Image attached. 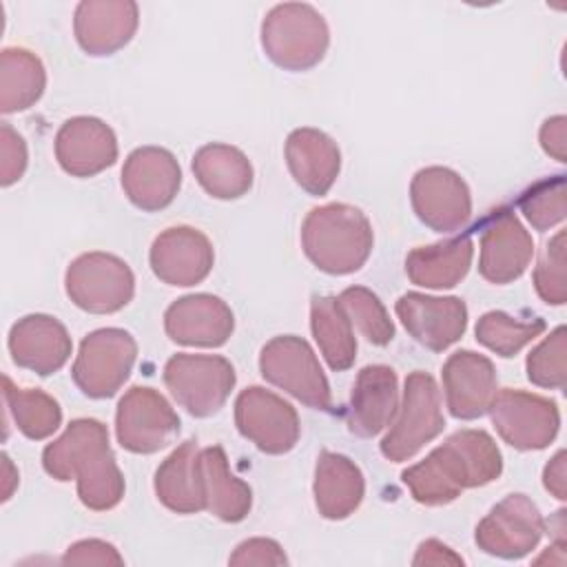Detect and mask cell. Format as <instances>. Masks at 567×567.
<instances>
[{
    "label": "cell",
    "mask_w": 567,
    "mask_h": 567,
    "mask_svg": "<svg viewBox=\"0 0 567 567\" xmlns=\"http://www.w3.org/2000/svg\"><path fill=\"white\" fill-rule=\"evenodd\" d=\"M545 330L543 319H516L507 312L492 310L476 321V341L498 357H514Z\"/></svg>",
    "instance_id": "cell-34"
},
{
    "label": "cell",
    "mask_w": 567,
    "mask_h": 567,
    "mask_svg": "<svg viewBox=\"0 0 567 567\" xmlns=\"http://www.w3.org/2000/svg\"><path fill=\"white\" fill-rule=\"evenodd\" d=\"M69 299L93 315L122 310L135 292V277L126 261L109 252H84L73 259L64 275Z\"/></svg>",
    "instance_id": "cell-9"
},
{
    "label": "cell",
    "mask_w": 567,
    "mask_h": 567,
    "mask_svg": "<svg viewBox=\"0 0 567 567\" xmlns=\"http://www.w3.org/2000/svg\"><path fill=\"white\" fill-rule=\"evenodd\" d=\"M27 168V144L7 122L0 126V184L11 186L24 175Z\"/></svg>",
    "instance_id": "cell-39"
},
{
    "label": "cell",
    "mask_w": 567,
    "mask_h": 567,
    "mask_svg": "<svg viewBox=\"0 0 567 567\" xmlns=\"http://www.w3.org/2000/svg\"><path fill=\"white\" fill-rule=\"evenodd\" d=\"M230 565H286L288 558L272 538H248L228 558Z\"/></svg>",
    "instance_id": "cell-40"
},
{
    "label": "cell",
    "mask_w": 567,
    "mask_h": 567,
    "mask_svg": "<svg viewBox=\"0 0 567 567\" xmlns=\"http://www.w3.org/2000/svg\"><path fill=\"white\" fill-rule=\"evenodd\" d=\"M312 337L334 372L348 370L357 359V339L352 323L337 297H315L310 303Z\"/></svg>",
    "instance_id": "cell-31"
},
{
    "label": "cell",
    "mask_w": 567,
    "mask_h": 567,
    "mask_svg": "<svg viewBox=\"0 0 567 567\" xmlns=\"http://www.w3.org/2000/svg\"><path fill=\"white\" fill-rule=\"evenodd\" d=\"M545 532L543 514L525 494H509L496 503L476 525L478 549L498 558H523L540 543Z\"/></svg>",
    "instance_id": "cell-12"
},
{
    "label": "cell",
    "mask_w": 567,
    "mask_h": 567,
    "mask_svg": "<svg viewBox=\"0 0 567 567\" xmlns=\"http://www.w3.org/2000/svg\"><path fill=\"white\" fill-rule=\"evenodd\" d=\"M315 503L323 518L343 520L363 501L365 481L354 461L337 452H321L315 467Z\"/></svg>",
    "instance_id": "cell-26"
},
{
    "label": "cell",
    "mask_w": 567,
    "mask_h": 567,
    "mask_svg": "<svg viewBox=\"0 0 567 567\" xmlns=\"http://www.w3.org/2000/svg\"><path fill=\"white\" fill-rule=\"evenodd\" d=\"M42 465L55 481H78V496L93 512L113 509L124 496V476L109 445V430L95 419H75L44 447Z\"/></svg>",
    "instance_id": "cell-2"
},
{
    "label": "cell",
    "mask_w": 567,
    "mask_h": 567,
    "mask_svg": "<svg viewBox=\"0 0 567 567\" xmlns=\"http://www.w3.org/2000/svg\"><path fill=\"white\" fill-rule=\"evenodd\" d=\"M487 412L501 439L516 450H543L556 439L560 427L558 405L523 390H498Z\"/></svg>",
    "instance_id": "cell-10"
},
{
    "label": "cell",
    "mask_w": 567,
    "mask_h": 567,
    "mask_svg": "<svg viewBox=\"0 0 567 567\" xmlns=\"http://www.w3.org/2000/svg\"><path fill=\"white\" fill-rule=\"evenodd\" d=\"M235 423L241 436L266 454H286L299 441L297 410L259 385L239 392L235 401Z\"/></svg>",
    "instance_id": "cell-13"
},
{
    "label": "cell",
    "mask_w": 567,
    "mask_h": 567,
    "mask_svg": "<svg viewBox=\"0 0 567 567\" xmlns=\"http://www.w3.org/2000/svg\"><path fill=\"white\" fill-rule=\"evenodd\" d=\"M235 328L233 310L215 295H186L164 312L166 334L182 346H224Z\"/></svg>",
    "instance_id": "cell-20"
},
{
    "label": "cell",
    "mask_w": 567,
    "mask_h": 567,
    "mask_svg": "<svg viewBox=\"0 0 567 567\" xmlns=\"http://www.w3.org/2000/svg\"><path fill=\"white\" fill-rule=\"evenodd\" d=\"M148 261L159 281L186 288L208 277L215 252L208 237L197 228L173 226L155 237Z\"/></svg>",
    "instance_id": "cell-17"
},
{
    "label": "cell",
    "mask_w": 567,
    "mask_h": 567,
    "mask_svg": "<svg viewBox=\"0 0 567 567\" xmlns=\"http://www.w3.org/2000/svg\"><path fill=\"white\" fill-rule=\"evenodd\" d=\"M412 565H463V558L456 556L447 545L436 538H427L419 545Z\"/></svg>",
    "instance_id": "cell-43"
},
{
    "label": "cell",
    "mask_w": 567,
    "mask_h": 567,
    "mask_svg": "<svg viewBox=\"0 0 567 567\" xmlns=\"http://www.w3.org/2000/svg\"><path fill=\"white\" fill-rule=\"evenodd\" d=\"M374 244L370 219L350 204L312 208L301 226L306 257L328 275L357 272Z\"/></svg>",
    "instance_id": "cell-3"
},
{
    "label": "cell",
    "mask_w": 567,
    "mask_h": 567,
    "mask_svg": "<svg viewBox=\"0 0 567 567\" xmlns=\"http://www.w3.org/2000/svg\"><path fill=\"white\" fill-rule=\"evenodd\" d=\"M540 146L556 162H567V117L554 115L540 126Z\"/></svg>",
    "instance_id": "cell-42"
},
{
    "label": "cell",
    "mask_w": 567,
    "mask_h": 567,
    "mask_svg": "<svg viewBox=\"0 0 567 567\" xmlns=\"http://www.w3.org/2000/svg\"><path fill=\"white\" fill-rule=\"evenodd\" d=\"M182 184L175 155L159 146L135 148L122 166V188L133 206L146 213L166 208Z\"/></svg>",
    "instance_id": "cell-18"
},
{
    "label": "cell",
    "mask_w": 567,
    "mask_h": 567,
    "mask_svg": "<svg viewBox=\"0 0 567 567\" xmlns=\"http://www.w3.org/2000/svg\"><path fill=\"white\" fill-rule=\"evenodd\" d=\"M503 472V456L483 430H458L434 447L421 463L403 470L401 478L421 505H447L463 489L483 487Z\"/></svg>",
    "instance_id": "cell-1"
},
{
    "label": "cell",
    "mask_w": 567,
    "mask_h": 567,
    "mask_svg": "<svg viewBox=\"0 0 567 567\" xmlns=\"http://www.w3.org/2000/svg\"><path fill=\"white\" fill-rule=\"evenodd\" d=\"M117 443L133 454H153L175 441L179 416L153 388L133 385L117 403Z\"/></svg>",
    "instance_id": "cell-11"
},
{
    "label": "cell",
    "mask_w": 567,
    "mask_h": 567,
    "mask_svg": "<svg viewBox=\"0 0 567 567\" xmlns=\"http://www.w3.org/2000/svg\"><path fill=\"white\" fill-rule=\"evenodd\" d=\"M135 357L137 343L126 330L100 328L82 339L71 377L86 396L109 399L128 379Z\"/></svg>",
    "instance_id": "cell-8"
},
{
    "label": "cell",
    "mask_w": 567,
    "mask_h": 567,
    "mask_svg": "<svg viewBox=\"0 0 567 567\" xmlns=\"http://www.w3.org/2000/svg\"><path fill=\"white\" fill-rule=\"evenodd\" d=\"M445 427L441 412V392L432 374L414 370L405 379L403 401L381 439V454L388 461L401 463L412 458L423 445L436 439Z\"/></svg>",
    "instance_id": "cell-5"
},
{
    "label": "cell",
    "mask_w": 567,
    "mask_h": 567,
    "mask_svg": "<svg viewBox=\"0 0 567 567\" xmlns=\"http://www.w3.org/2000/svg\"><path fill=\"white\" fill-rule=\"evenodd\" d=\"M199 467L206 509L224 523L244 520L252 505V492L230 472L226 452L219 445L199 450Z\"/></svg>",
    "instance_id": "cell-29"
},
{
    "label": "cell",
    "mask_w": 567,
    "mask_h": 567,
    "mask_svg": "<svg viewBox=\"0 0 567 567\" xmlns=\"http://www.w3.org/2000/svg\"><path fill=\"white\" fill-rule=\"evenodd\" d=\"M337 299L343 306L350 323L357 326V330L370 343L388 346L394 339V323L372 290L363 286H350Z\"/></svg>",
    "instance_id": "cell-35"
},
{
    "label": "cell",
    "mask_w": 567,
    "mask_h": 567,
    "mask_svg": "<svg viewBox=\"0 0 567 567\" xmlns=\"http://www.w3.org/2000/svg\"><path fill=\"white\" fill-rule=\"evenodd\" d=\"M534 288L545 303L563 306L567 301L565 279V230H558L543 248L534 268Z\"/></svg>",
    "instance_id": "cell-38"
},
{
    "label": "cell",
    "mask_w": 567,
    "mask_h": 567,
    "mask_svg": "<svg viewBox=\"0 0 567 567\" xmlns=\"http://www.w3.org/2000/svg\"><path fill=\"white\" fill-rule=\"evenodd\" d=\"M55 159L73 177H93L117 159L113 128L91 115L66 120L55 135Z\"/></svg>",
    "instance_id": "cell-19"
},
{
    "label": "cell",
    "mask_w": 567,
    "mask_h": 567,
    "mask_svg": "<svg viewBox=\"0 0 567 567\" xmlns=\"http://www.w3.org/2000/svg\"><path fill=\"white\" fill-rule=\"evenodd\" d=\"M137 4L131 0H84L75 7V40L89 55H111L135 35Z\"/></svg>",
    "instance_id": "cell-22"
},
{
    "label": "cell",
    "mask_w": 567,
    "mask_h": 567,
    "mask_svg": "<svg viewBox=\"0 0 567 567\" xmlns=\"http://www.w3.org/2000/svg\"><path fill=\"white\" fill-rule=\"evenodd\" d=\"M443 390L452 416L463 421L478 419L496 394V368L485 354L458 350L443 363Z\"/></svg>",
    "instance_id": "cell-21"
},
{
    "label": "cell",
    "mask_w": 567,
    "mask_h": 567,
    "mask_svg": "<svg viewBox=\"0 0 567 567\" xmlns=\"http://www.w3.org/2000/svg\"><path fill=\"white\" fill-rule=\"evenodd\" d=\"M261 377L315 410H330L332 396L321 363L308 341L295 334L270 339L259 354Z\"/></svg>",
    "instance_id": "cell-7"
},
{
    "label": "cell",
    "mask_w": 567,
    "mask_h": 567,
    "mask_svg": "<svg viewBox=\"0 0 567 567\" xmlns=\"http://www.w3.org/2000/svg\"><path fill=\"white\" fill-rule=\"evenodd\" d=\"M330 42L323 16L303 2L272 7L261 22L266 55L286 71H308L319 64Z\"/></svg>",
    "instance_id": "cell-4"
},
{
    "label": "cell",
    "mask_w": 567,
    "mask_h": 567,
    "mask_svg": "<svg viewBox=\"0 0 567 567\" xmlns=\"http://www.w3.org/2000/svg\"><path fill=\"white\" fill-rule=\"evenodd\" d=\"M543 483H545V489L556 496L558 501H565L567 498V478H565V450L556 452L554 458L545 465V472H543Z\"/></svg>",
    "instance_id": "cell-44"
},
{
    "label": "cell",
    "mask_w": 567,
    "mask_h": 567,
    "mask_svg": "<svg viewBox=\"0 0 567 567\" xmlns=\"http://www.w3.org/2000/svg\"><path fill=\"white\" fill-rule=\"evenodd\" d=\"M399 410V381L390 365H365L352 385L348 427L361 439H372L385 430Z\"/></svg>",
    "instance_id": "cell-24"
},
{
    "label": "cell",
    "mask_w": 567,
    "mask_h": 567,
    "mask_svg": "<svg viewBox=\"0 0 567 567\" xmlns=\"http://www.w3.org/2000/svg\"><path fill=\"white\" fill-rule=\"evenodd\" d=\"M394 310L410 337L432 352L456 343L467 328V306L458 297L405 292L396 299Z\"/></svg>",
    "instance_id": "cell-16"
},
{
    "label": "cell",
    "mask_w": 567,
    "mask_h": 567,
    "mask_svg": "<svg viewBox=\"0 0 567 567\" xmlns=\"http://www.w3.org/2000/svg\"><path fill=\"white\" fill-rule=\"evenodd\" d=\"M62 563L64 565H122L124 558L111 543L97 540V538H86V540L73 543L64 551Z\"/></svg>",
    "instance_id": "cell-41"
},
{
    "label": "cell",
    "mask_w": 567,
    "mask_h": 567,
    "mask_svg": "<svg viewBox=\"0 0 567 567\" xmlns=\"http://www.w3.org/2000/svg\"><path fill=\"white\" fill-rule=\"evenodd\" d=\"M410 199L421 224L436 233L461 230L472 217V195L465 179L445 166L416 171Z\"/></svg>",
    "instance_id": "cell-14"
},
{
    "label": "cell",
    "mask_w": 567,
    "mask_h": 567,
    "mask_svg": "<svg viewBox=\"0 0 567 567\" xmlns=\"http://www.w3.org/2000/svg\"><path fill=\"white\" fill-rule=\"evenodd\" d=\"M534 255V241L518 217L498 206L481 221L478 272L489 284H509L518 279Z\"/></svg>",
    "instance_id": "cell-15"
},
{
    "label": "cell",
    "mask_w": 567,
    "mask_h": 567,
    "mask_svg": "<svg viewBox=\"0 0 567 567\" xmlns=\"http://www.w3.org/2000/svg\"><path fill=\"white\" fill-rule=\"evenodd\" d=\"M155 494L164 507L177 514L206 509L199 447L195 441H184L162 461L155 472Z\"/></svg>",
    "instance_id": "cell-27"
},
{
    "label": "cell",
    "mask_w": 567,
    "mask_h": 567,
    "mask_svg": "<svg viewBox=\"0 0 567 567\" xmlns=\"http://www.w3.org/2000/svg\"><path fill=\"white\" fill-rule=\"evenodd\" d=\"M518 208L536 230H549L567 215L565 175L536 182L518 197Z\"/></svg>",
    "instance_id": "cell-36"
},
{
    "label": "cell",
    "mask_w": 567,
    "mask_h": 567,
    "mask_svg": "<svg viewBox=\"0 0 567 567\" xmlns=\"http://www.w3.org/2000/svg\"><path fill=\"white\" fill-rule=\"evenodd\" d=\"M4 388H2V396H4V405L11 412L18 430L31 439V441H42L47 436H51L60 423H62V410L58 405V401L42 392V390H33V388H18L11 383L9 377L2 379Z\"/></svg>",
    "instance_id": "cell-33"
},
{
    "label": "cell",
    "mask_w": 567,
    "mask_h": 567,
    "mask_svg": "<svg viewBox=\"0 0 567 567\" xmlns=\"http://www.w3.org/2000/svg\"><path fill=\"white\" fill-rule=\"evenodd\" d=\"M567 330L558 326L527 354V379L538 388L563 390L567 381Z\"/></svg>",
    "instance_id": "cell-37"
},
{
    "label": "cell",
    "mask_w": 567,
    "mask_h": 567,
    "mask_svg": "<svg viewBox=\"0 0 567 567\" xmlns=\"http://www.w3.org/2000/svg\"><path fill=\"white\" fill-rule=\"evenodd\" d=\"M235 368L219 354H173L164 365V383L193 416L219 412L235 388Z\"/></svg>",
    "instance_id": "cell-6"
},
{
    "label": "cell",
    "mask_w": 567,
    "mask_h": 567,
    "mask_svg": "<svg viewBox=\"0 0 567 567\" xmlns=\"http://www.w3.org/2000/svg\"><path fill=\"white\" fill-rule=\"evenodd\" d=\"M474 244L470 235H458L432 246H419L405 257L408 279L416 286L443 290L456 286L470 270Z\"/></svg>",
    "instance_id": "cell-28"
},
{
    "label": "cell",
    "mask_w": 567,
    "mask_h": 567,
    "mask_svg": "<svg viewBox=\"0 0 567 567\" xmlns=\"http://www.w3.org/2000/svg\"><path fill=\"white\" fill-rule=\"evenodd\" d=\"M47 84L40 58L27 49H4L0 55V111L16 113L33 106Z\"/></svg>",
    "instance_id": "cell-32"
},
{
    "label": "cell",
    "mask_w": 567,
    "mask_h": 567,
    "mask_svg": "<svg viewBox=\"0 0 567 567\" xmlns=\"http://www.w3.org/2000/svg\"><path fill=\"white\" fill-rule=\"evenodd\" d=\"M2 461H4V489H2V501H9V498H11V492H13V485L18 483V474L13 472L11 458H9L7 454H2Z\"/></svg>",
    "instance_id": "cell-45"
},
{
    "label": "cell",
    "mask_w": 567,
    "mask_h": 567,
    "mask_svg": "<svg viewBox=\"0 0 567 567\" xmlns=\"http://www.w3.org/2000/svg\"><path fill=\"white\" fill-rule=\"evenodd\" d=\"M286 164L295 182L310 195H326L341 168L337 142L319 128H295L286 140Z\"/></svg>",
    "instance_id": "cell-25"
},
{
    "label": "cell",
    "mask_w": 567,
    "mask_h": 567,
    "mask_svg": "<svg viewBox=\"0 0 567 567\" xmlns=\"http://www.w3.org/2000/svg\"><path fill=\"white\" fill-rule=\"evenodd\" d=\"M193 173L199 186L215 199H237L252 186L250 159L230 144H206L193 155Z\"/></svg>",
    "instance_id": "cell-30"
},
{
    "label": "cell",
    "mask_w": 567,
    "mask_h": 567,
    "mask_svg": "<svg viewBox=\"0 0 567 567\" xmlns=\"http://www.w3.org/2000/svg\"><path fill=\"white\" fill-rule=\"evenodd\" d=\"M66 328L51 315H27L9 330V352L16 365L40 377L58 372L71 357Z\"/></svg>",
    "instance_id": "cell-23"
}]
</instances>
